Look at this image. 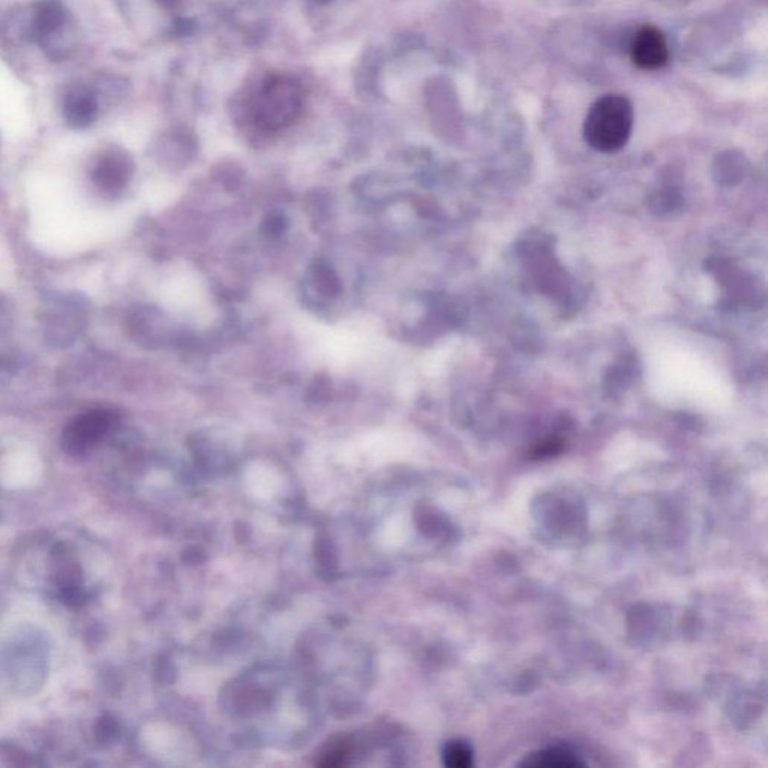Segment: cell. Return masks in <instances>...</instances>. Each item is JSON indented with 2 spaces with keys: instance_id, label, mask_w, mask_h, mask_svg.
Returning <instances> with one entry per match:
<instances>
[{
  "instance_id": "4fadbf2b",
  "label": "cell",
  "mask_w": 768,
  "mask_h": 768,
  "mask_svg": "<svg viewBox=\"0 0 768 768\" xmlns=\"http://www.w3.org/2000/svg\"><path fill=\"white\" fill-rule=\"evenodd\" d=\"M13 366V361L9 357L5 356L4 353H0V373L9 371Z\"/></svg>"
},
{
  "instance_id": "277c9868",
  "label": "cell",
  "mask_w": 768,
  "mask_h": 768,
  "mask_svg": "<svg viewBox=\"0 0 768 768\" xmlns=\"http://www.w3.org/2000/svg\"><path fill=\"white\" fill-rule=\"evenodd\" d=\"M115 414L108 410H91L74 419L62 435V447L71 456L86 455L92 447L110 431Z\"/></svg>"
},
{
  "instance_id": "30bf717a",
  "label": "cell",
  "mask_w": 768,
  "mask_h": 768,
  "mask_svg": "<svg viewBox=\"0 0 768 768\" xmlns=\"http://www.w3.org/2000/svg\"><path fill=\"white\" fill-rule=\"evenodd\" d=\"M447 767L467 768L472 765V751L464 743H451L444 751Z\"/></svg>"
},
{
  "instance_id": "5b68a950",
  "label": "cell",
  "mask_w": 768,
  "mask_h": 768,
  "mask_svg": "<svg viewBox=\"0 0 768 768\" xmlns=\"http://www.w3.org/2000/svg\"><path fill=\"white\" fill-rule=\"evenodd\" d=\"M631 61L645 71L661 69L670 61V45L661 29L652 25L640 27L631 41Z\"/></svg>"
},
{
  "instance_id": "7a4b0ae2",
  "label": "cell",
  "mask_w": 768,
  "mask_h": 768,
  "mask_svg": "<svg viewBox=\"0 0 768 768\" xmlns=\"http://www.w3.org/2000/svg\"><path fill=\"white\" fill-rule=\"evenodd\" d=\"M302 96L296 85L283 78L269 80L255 95L253 119L264 131H276L292 124L301 110Z\"/></svg>"
},
{
  "instance_id": "8fae6325",
  "label": "cell",
  "mask_w": 768,
  "mask_h": 768,
  "mask_svg": "<svg viewBox=\"0 0 768 768\" xmlns=\"http://www.w3.org/2000/svg\"><path fill=\"white\" fill-rule=\"evenodd\" d=\"M14 323L13 304L8 297L0 294V335H4L11 329Z\"/></svg>"
},
{
  "instance_id": "3957f363",
  "label": "cell",
  "mask_w": 768,
  "mask_h": 768,
  "mask_svg": "<svg viewBox=\"0 0 768 768\" xmlns=\"http://www.w3.org/2000/svg\"><path fill=\"white\" fill-rule=\"evenodd\" d=\"M83 315L85 305L82 297L69 294L55 302L52 306H48L43 317L45 339L56 347H66L73 344L82 332Z\"/></svg>"
},
{
  "instance_id": "6da1fadb",
  "label": "cell",
  "mask_w": 768,
  "mask_h": 768,
  "mask_svg": "<svg viewBox=\"0 0 768 768\" xmlns=\"http://www.w3.org/2000/svg\"><path fill=\"white\" fill-rule=\"evenodd\" d=\"M633 105L623 95H603L592 104L585 116L588 146L602 154H615L626 146L633 129Z\"/></svg>"
},
{
  "instance_id": "52a82bcc",
  "label": "cell",
  "mask_w": 768,
  "mask_h": 768,
  "mask_svg": "<svg viewBox=\"0 0 768 768\" xmlns=\"http://www.w3.org/2000/svg\"><path fill=\"white\" fill-rule=\"evenodd\" d=\"M65 20H66V9L61 0H41L35 11V38L43 41L52 36L57 29H61Z\"/></svg>"
},
{
  "instance_id": "7c38bea8",
  "label": "cell",
  "mask_w": 768,
  "mask_h": 768,
  "mask_svg": "<svg viewBox=\"0 0 768 768\" xmlns=\"http://www.w3.org/2000/svg\"><path fill=\"white\" fill-rule=\"evenodd\" d=\"M115 731H116V723L112 719H108V717L107 719H101L96 725V737H98L99 742H107L112 734H115Z\"/></svg>"
},
{
  "instance_id": "9c48e42d",
  "label": "cell",
  "mask_w": 768,
  "mask_h": 768,
  "mask_svg": "<svg viewBox=\"0 0 768 768\" xmlns=\"http://www.w3.org/2000/svg\"><path fill=\"white\" fill-rule=\"evenodd\" d=\"M521 765L534 768H574L583 767L584 764L569 752L562 751V749H546V751L528 755Z\"/></svg>"
},
{
  "instance_id": "8992f818",
  "label": "cell",
  "mask_w": 768,
  "mask_h": 768,
  "mask_svg": "<svg viewBox=\"0 0 768 768\" xmlns=\"http://www.w3.org/2000/svg\"><path fill=\"white\" fill-rule=\"evenodd\" d=\"M133 173V165L128 156L122 154H107L99 159L92 172V179L99 189L107 193H116L125 188Z\"/></svg>"
},
{
  "instance_id": "ba28073f",
  "label": "cell",
  "mask_w": 768,
  "mask_h": 768,
  "mask_svg": "<svg viewBox=\"0 0 768 768\" xmlns=\"http://www.w3.org/2000/svg\"><path fill=\"white\" fill-rule=\"evenodd\" d=\"M65 117L73 128H87L96 119V101L87 91H77L68 95L65 101Z\"/></svg>"
}]
</instances>
